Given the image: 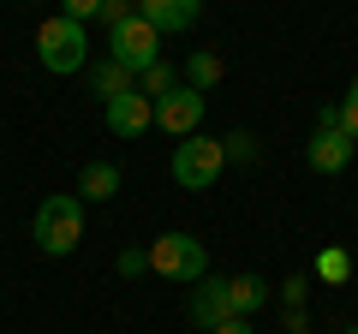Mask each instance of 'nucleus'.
<instances>
[{"mask_svg": "<svg viewBox=\"0 0 358 334\" xmlns=\"http://www.w3.org/2000/svg\"><path fill=\"white\" fill-rule=\"evenodd\" d=\"M84 239V197L78 191H54L36 203V251L42 257H72Z\"/></svg>", "mask_w": 358, "mask_h": 334, "instance_id": "1", "label": "nucleus"}, {"mask_svg": "<svg viewBox=\"0 0 358 334\" xmlns=\"http://www.w3.org/2000/svg\"><path fill=\"white\" fill-rule=\"evenodd\" d=\"M84 54H90V36H84V24L78 18H42L36 24V60L48 66L54 78H72V72H84Z\"/></svg>", "mask_w": 358, "mask_h": 334, "instance_id": "2", "label": "nucleus"}, {"mask_svg": "<svg viewBox=\"0 0 358 334\" xmlns=\"http://www.w3.org/2000/svg\"><path fill=\"white\" fill-rule=\"evenodd\" d=\"M150 275L179 281V286H197V281L209 275V251H203V239H192V233H162V239L150 245Z\"/></svg>", "mask_w": 358, "mask_h": 334, "instance_id": "3", "label": "nucleus"}, {"mask_svg": "<svg viewBox=\"0 0 358 334\" xmlns=\"http://www.w3.org/2000/svg\"><path fill=\"white\" fill-rule=\"evenodd\" d=\"M173 185L179 191H209V185L221 180V167H227V150H221V138H179L173 143Z\"/></svg>", "mask_w": 358, "mask_h": 334, "instance_id": "4", "label": "nucleus"}, {"mask_svg": "<svg viewBox=\"0 0 358 334\" xmlns=\"http://www.w3.org/2000/svg\"><path fill=\"white\" fill-rule=\"evenodd\" d=\"M108 60H120L131 78H138V72H150V66L162 60V30H155L150 18H138V13H131L126 24H114V30H108Z\"/></svg>", "mask_w": 358, "mask_h": 334, "instance_id": "5", "label": "nucleus"}, {"mask_svg": "<svg viewBox=\"0 0 358 334\" xmlns=\"http://www.w3.org/2000/svg\"><path fill=\"white\" fill-rule=\"evenodd\" d=\"M203 108H209V96H203V90L179 84V90L155 96V126H162L173 143H179V138H197V126H203Z\"/></svg>", "mask_w": 358, "mask_h": 334, "instance_id": "6", "label": "nucleus"}, {"mask_svg": "<svg viewBox=\"0 0 358 334\" xmlns=\"http://www.w3.org/2000/svg\"><path fill=\"white\" fill-rule=\"evenodd\" d=\"M102 108H108V131H114L120 143L143 138V131L155 126V102H150V96H138V90H131V96H114V102H102Z\"/></svg>", "mask_w": 358, "mask_h": 334, "instance_id": "7", "label": "nucleus"}, {"mask_svg": "<svg viewBox=\"0 0 358 334\" xmlns=\"http://www.w3.org/2000/svg\"><path fill=\"white\" fill-rule=\"evenodd\" d=\"M185 317H192L203 334H215L221 322L233 317V305H227V281H209V275H203V281L192 286V305H185Z\"/></svg>", "mask_w": 358, "mask_h": 334, "instance_id": "8", "label": "nucleus"}, {"mask_svg": "<svg viewBox=\"0 0 358 334\" xmlns=\"http://www.w3.org/2000/svg\"><path fill=\"white\" fill-rule=\"evenodd\" d=\"M197 13H203V0H138V18H150L162 36H179V30H192Z\"/></svg>", "mask_w": 358, "mask_h": 334, "instance_id": "9", "label": "nucleus"}, {"mask_svg": "<svg viewBox=\"0 0 358 334\" xmlns=\"http://www.w3.org/2000/svg\"><path fill=\"white\" fill-rule=\"evenodd\" d=\"M352 150H358V143L346 138V131H310L305 161H310V173H341V167L352 161Z\"/></svg>", "mask_w": 358, "mask_h": 334, "instance_id": "10", "label": "nucleus"}, {"mask_svg": "<svg viewBox=\"0 0 358 334\" xmlns=\"http://www.w3.org/2000/svg\"><path fill=\"white\" fill-rule=\"evenodd\" d=\"M84 78H90V96H102V102H114V96H131V90H138V78H131L120 60H108V54H102L96 66H84Z\"/></svg>", "mask_w": 358, "mask_h": 334, "instance_id": "11", "label": "nucleus"}, {"mask_svg": "<svg viewBox=\"0 0 358 334\" xmlns=\"http://www.w3.org/2000/svg\"><path fill=\"white\" fill-rule=\"evenodd\" d=\"M227 305H233V317H257V310L268 305V281L263 275H233L227 281Z\"/></svg>", "mask_w": 358, "mask_h": 334, "instance_id": "12", "label": "nucleus"}, {"mask_svg": "<svg viewBox=\"0 0 358 334\" xmlns=\"http://www.w3.org/2000/svg\"><path fill=\"white\" fill-rule=\"evenodd\" d=\"M78 191H84V203H108V197L120 191V167H114V161H84Z\"/></svg>", "mask_w": 358, "mask_h": 334, "instance_id": "13", "label": "nucleus"}, {"mask_svg": "<svg viewBox=\"0 0 358 334\" xmlns=\"http://www.w3.org/2000/svg\"><path fill=\"white\" fill-rule=\"evenodd\" d=\"M221 72H227V66H221V54H192V60H185V84H192V90H215L221 84Z\"/></svg>", "mask_w": 358, "mask_h": 334, "instance_id": "14", "label": "nucleus"}, {"mask_svg": "<svg viewBox=\"0 0 358 334\" xmlns=\"http://www.w3.org/2000/svg\"><path fill=\"white\" fill-rule=\"evenodd\" d=\"M167 90H179V72L167 60H155L150 72H138V96H150V102H155V96H167Z\"/></svg>", "mask_w": 358, "mask_h": 334, "instance_id": "15", "label": "nucleus"}, {"mask_svg": "<svg viewBox=\"0 0 358 334\" xmlns=\"http://www.w3.org/2000/svg\"><path fill=\"white\" fill-rule=\"evenodd\" d=\"M317 275L322 281H346V275H352V257H346V251H317Z\"/></svg>", "mask_w": 358, "mask_h": 334, "instance_id": "16", "label": "nucleus"}, {"mask_svg": "<svg viewBox=\"0 0 358 334\" xmlns=\"http://www.w3.org/2000/svg\"><path fill=\"white\" fill-rule=\"evenodd\" d=\"M341 131L358 143V78L346 84V96H341Z\"/></svg>", "mask_w": 358, "mask_h": 334, "instance_id": "17", "label": "nucleus"}, {"mask_svg": "<svg viewBox=\"0 0 358 334\" xmlns=\"http://www.w3.org/2000/svg\"><path fill=\"white\" fill-rule=\"evenodd\" d=\"M221 150H227V161H257V138H251V131H233V138H221Z\"/></svg>", "mask_w": 358, "mask_h": 334, "instance_id": "18", "label": "nucleus"}, {"mask_svg": "<svg viewBox=\"0 0 358 334\" xmlns=\"http://www.w3.org/2000/svg\"><path fill=\"white\" fill-rule=\"evenodd\" d=\"M114 269L126 275V281H138V275H150V251H120V257H114Z\"/></svg>", "mask_w": 358, "mask_h": 334, "instance_id": "19", "label": "nucleus"}, {"mask_svg": "<svg viewBox=\"0 0 358 334\" xmlns=\"http://www.w3.org/2000/svg\"><path fill=\"white\" fill-rule=\"evenodd\" d=\"M131 13H138V0H102V13H96V18H102V24L114 30V24H126Z\"/></svg>", "mask_w": 358, "mask_h": 334, "instance_id": "20", "label": "nucleus"}, {"mask_svg": "<svg viewBox=\"0 0 358 334\" xmlns=\"http://www.w3.org/2000/svg\"><path fill=\"white\" fill-rule=\"evenodd\" d=\"M66 6V18H78V24H90V18L102 13V0H60Z\"/></svg>", "mask_w": 358, "mask_h": 334, "instance_id": "21", "label": "nucleus"}, {"mask_svg": "<svg viewBox=\"0 0 358 334\" xmlns=\"http://www.w3.org/2000/svg\"><path fill=\"white\" fill-rule=\"evenodd\" d=\"M305 293H310V281H305V275H293V281L281 286V298H287V310H299V305H305Z\"/></svg>", "mask_w": 358, "mask_h": 334, "instance_id": "22", "label": "nucleus"}, {"mask_svg": "<svg viewBox=\"0 0 358 334\" xmlns=\"http://www.w3.org/2000/svg\"><path fill=\"white\" fill-rule=\"evenodd\" d=\"M215 334H257V328H251V317H227Z\"/></svg>", "mask_w": 358, "mask_h": 334, "instance_id": "23", "label": "nucleus"}, {"mask_svg": "<svg viewBox=\"0 0 358 334\" xmlns=\"http://www.w3.org/2000/svg\"><path fill=\"white\" fill-rule=\"evenodd\" d=\"M346 334H358V328H346Z\"/></svg>", "mask_w": 358, "mask_h": 334, "instance_id": "24", "label": "nucleus"}]
</instances>
